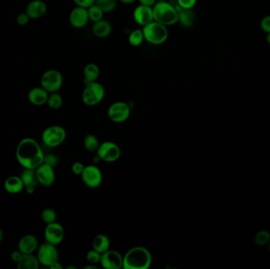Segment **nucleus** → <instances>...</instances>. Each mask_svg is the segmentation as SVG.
Listing matches in <instances>:
<instances>
[{
  "label": "nucleus",
  "mask_w": 270,
  "mask_h": 269,
  "mask_svg": "<svg viewBox=\"0 0 270 269\" xmlns=\"http://www.w3.org/2000/svg\"><path fill=\"white\" fill-rule=\"evenodd\" d=\"M62 97L61 95L58 93V92L55 93H51L48 95V100H47V104L51 109L57 110L60 108L62 105Z\"/></svg>",
  "instance_id": "c85d7f7f"
},
{
  "label": "nucleus",
  "mask_w": 270,
  "mask_h": 269,
  "mask_svg": "<svg viewBox=\"0 0 270 269\" xmlns=\"http://www.w3.org/2000/svg\"><path fill=\"white\" fill-rule=\"evenodd\" d=\"M66 268H76V267H74V266H69V267H66Z\"/></svg>",
  "instance_id": "3c124183"
},
{
  "label": "nucleus",
  "mask_w": 270,
  "mask_h": 269,
  "mask_svg": "<svg viewBox=\"0 0 270 269\" xmlns=\"http://www.w3.org/2000/svg\"><path fill=\"white\" fill-rule=\"evenodd\" d=\"M81 177L85 185L91 189H96L102 183V172L96 165L86 166Z\"/></svg>",
  "instance_id": "9b49d317"
},
{
  "label": "nucleus",
  "mask_w": 270,
  "mask_h": 269,
  "mask_svg": "<svg viewBox=\"0 0 270 269\" xmlns=\"http://www.w3.org/2000/svg\"><path fill=\"white\" fill-rule=\"evenodd\" d=\"M83 144L86 150L90 153H97V149L100 146L98 139L93 134H88L87 136L85 137Z\"/></svg>",
  "instance_id": "a878e982"
},
{
  "label": "nucleus",
  "mask_w": 270,
  "mask_h": 269,
  "mask_svg": "<svg viewBox=\"0 0 270 269\" xmlns=\"http://www.w3.org/2000/svg\"><path fill=\"white\" fill-rule=\"evenodd\" d=\"M195 22V14L193 9H180L178 11V22L185 28L191 27Z\"/></svg>",
  "instance_id": "4be33fe9"
},
{
  "label": "nucleus",
  "mask_w": 270,
  "mask_h": 269,
  "mask_svg": "<svg viewBox=\"0 0 270 269\" xmlns=\"http://www.w3.org/2000/svg\"><path fill=\"white\" fill-rule=\"evenodd\" d=\"M91 265H88L84 267V268H98L97 266H96L95 264H90Z\"/></svg>",
  "instance_id": "49530a36"
},
{
  "label": "nucleus",
  "mask_w": 270,
  "mask_h": 269,
  "mask_svg": "<svg viewBox=\"0 0 270 269\" xmlns=\"http://www.w3.org/2000/svg\"><path fill=\"white\" fill-rule=\"evenodd\" d=\"M86 166L81 162H75L72 164V171L75 175H81L84 171Z\"/></svg>",
  "instance_id": "4c0bfd02"
},
{
  "label": "nucleus",
  "mask_w": 270,
  "mask_h": 269,
  "mask_svg": "<svg viewBox=\"0 0 270 269\" xmlns=\"http://www.w3.org/2000/svg\"><path fill=\"white\" fill-rule=\"evenodd\" d=\"M152 255L150 250L143 246H134L123 256L124 269H148L151 266Z\"/></svg>",
  "instance_id": "f03ea898"
},
{
  "label": "nucleus",
  "mask_w": 270,
  "mask_h": 269,
  "mask_svg": "<svg viewBox=\"0 0 270 269\" xmlns=\"http://www.w3.org/2000/svg\"><path fill=\"white\" fill-rule=\"evenodd\" d=\"M4 233L2 230L0 229V242H2L4 240Z\"/></svg>",
  "instance_id": "de8ad7c7"
},
{
  "label": "nucleus",
  "mask_w": 270,
  "mask_h": 269,
  "mask_svg": "<svg viewBox=\"0 0 270 269\" xmlns=\"http://www.w3.org/2000/svg\"><path fill=\"white\" fill-rule=\"evenodd\" d=\"M40 267L37 256L32 254H23L22 258L17 263V267L19 269H37Z\"/></svg>",
  "instance_id": "5701e85b"
},
{
  "label": "nucleus",
  "mask_w": 270,
  "mask_h": 269,
  "mask_svg": "<svg viewBox=\"0 0 270 269\" xmlns=\"http://www.w3.org/2000/svg\"><path fill=\"white\" fill-rule=\"evenodd\" d=\"M29 15L25 12V13L20 14L19 16L17 17V23L19 24V26H26L29 23L30 20Z\"/></svg>",
  "instance_id": "58836bf2"
},
{
  "label": "nucleus",
  "mask_w": 270,
  "mask_h": 269,
  "mask_svg": "<svg viewBox=\"0 0 270 269\" xmlns=\"http://www.w3.org/2000/svg\"><path fill=\"white\" fill-rule=\"evenodd\" d=\"M93 249L101 254L108 251L110 249V240L108 237L103 234L95 236L93 240Z\"/></svg>",
  "instance_id": "393cba45"
},
{
  "label": "nucleus",
  "mask_w": 270,
  "mask_h": 269,
  "mask_svg": "<svg viewBox=\"0 0 270 269\" xmlns=\"http://www.w3.org/2000/svg\"><path fill=\"white\" fill-rule=\"evenodd\" d=\"M37 256L40 264L50 267L51 264L58 260L56 246L48 242H43L37 248Z\"/></svg>",
  "instance_id": "6e6552de"
},
{
  "label": "nucleus",
  "mask_w": 270,
  "mask_h": 269,
  "mask_svg": "<svg viewBox=\"0 0 270 269\" xmlns=\"http://www.w3.org/2000/svg\"><path fill=\"white\" fill-rule=\"evenodd\" d=\"M47 5L42 0H33L26 7V13L31 19H40L47 12Z\"/></svg>",
  "instance_id": "a211bd4d"
},
{
  "label": "nucleus",
  "mask_w": 270,
  "mask_h": 269,
  "mask_svg": "<svg viewBox=\"0 0 270 269\" xmlns=\"http://www.w3.org/2000/svg\"><path fill=\"white\" fill-rule=\"evenodd\" d=\"M97 155L104 162H115L120 157V148L115 142H104L100 144Z\"/></svg>",
  "instance_id": "9d476101"
},
{
  "label": "nucleus",
  "mask_w": 270,
  "mask_h": 269,
  "mask_svg": "<svg viewBox=\"0 0 270 269\" xmlns=\"http://www.w3.org/2000/svg\"><path fill=\"white\" fill-rule=\"evenodd\" d=\"M101 258V253H99L95 249L88 251L86 253V260L90 264H97L100 263Z\"/></svg>",
  "instance_id": "72a5a7b5"
},
{
  "label": "nucleus",
  "mask_w": 270,
  "mask_h": 269,
  "mask_svg": "<svg viewBox=\"0 0 270 269\" xmlns=\"http://www.w3.org/2000/svg\"><path fill=\"white\" fill-rule=\"evenodd\" d=\"M66 132L61 125H54L48 126L43 131L41 140L44 145L49 148L61 146L66 140Z\"/></svg>",
  "instance_id": "423d86ee"
},
{
  "label": "nucleus",
  "mask_w": 270,
  "mask_h": 269,
  "mask_svg": "<svg viewBox=\"0 0 270 269\" xmlns=\"http://www.w3.org/2000/svg\"><path fill=\"white\" fill-rule=\"evenodd\" d=\"M139 2L140 5L154 8V6L157 4V0H139Z\"/></svg>",
  "instance_id": "79ce46f5"
},
{
  "label": "nucleus",
  "mask_w": 270,
  "mask_h": 269,
  "mask_svg": "<svg viewBox=\"0 0 270 269\" xmlns=\"http://www.w3.org/2000/svg\"><path fill=\"white\" fill-rule=\"evenodd\" d=\"M72 1L77 5V7L88 8L95 4L96 0H72Z\"/></svg>",
  "instance_id": "ea45409f"
},
{
  "label": "nucleus",
  "mask_w": 270,
  "mask_h": 269,
  "mask_svg": "<svg viewBox=\"0 0 270 269\" xmlns=\"http://www.w3.org/2000/svg\"><path fill=\"white\" fill-rule=\"evenodd\" d=\"M35 171L37 182H39L41 186L48 187L55 182V173L53 167L43 163L37 167Z\"/></svg>",
  "instance_id": "ddd939ff"
},
{
  "label": "nucleus",
  "mask_w": 270,
  "mask_h": 269,
  "mask_svg": "<svg viewBox=\"0 0 270 269\" xmlns=\"http://www.w3.org/2000/svg\"><path fill=\"white\" fill-rule=\"evenodd\" d=\"M83 76L85 85L90 82H97L100 76V68L97 64L93 62L86 64L83 70Z\"/></svg>",
  "instance_id": "b1692460"
},
{
  "label": "nucleus",
  "mask_w": 270,
  "mask_h": 269,
  "mask_svg": "<svg viewBox=\"0 0 270 269\" xmlns=\"http://www.w3.org/2000/svg\"><path fill=\"white\" fill-rule=\"evenodd\" d=\"M105 89L101 83L97 82H90L85 85L82 91V100L85 105L94 107L104 100Z\"/></svg>",
  "instance_id": "39448f33"
},
{
  "label": "nucleus",
  "mask_w": 270,
  "mask_h": 269,
  "mask_svg": "<svg viewBox=\"0 0 270 269\" xmlns=\"http://www.w3.org/2000/svg\"><path fill=\"white\" fill-rule=\"evenodd\" d=\"M133 20L141 26H145L154 21L153 8L139 5L133 12Z\"/></svg>",
  "instance_id": "dca6fc26"
},
{
  "label": "nucleus",
  "mask_w": 270,
  "mask_h": 269,
  "mask_svg": "<svg viewBox=\"0 0 270 269\" xmlns=\"http://www.w3.org/2000/svg\"><path fill=\"white\" fill-rule=\"evenodd\" d=\"M50 268L51 269H62L63 268V267H62V264L59 263V262L56 261L55 262V263H53V264H51V266H50Z\"/></svg>",
  "instance_id": "c03bdc74"
},
{
  "label": "nucleus",
  "mask_w": 270,
  "mask_h": 269,
  "mask_svg": "<svg viewBox=\"0 0 270 269\" xmlns=\"http://www.w3.org/2000/svg\"><path fill=\"white\" fill-rule=\"evenodd\" d=\"M15 157L23 168L36 169L44 163V153L37 141L25 138L17 146Z\"/></svg>",
  "instance_id": "f257e3e1"
},
{
  "label": "nucleus",
  "mask_w": 270,
  "mask_h": 269,
  "mask_svg": "<svg viewBox=\"0 0 270 269\" xmlns=\"http://www.w3.org/2000/svg\"><path fill=\"white\" fill-rule=\"evenodd\" d=\"M92 31H93V35L98 38H106L111 34L112 31V26L108 21L101 19L93 23Z\"/></svg>",
  "instance_id": "412c9836"
},
{
  "label": "nucleus",
  "mask_w": 270,
  "mask_h": 269,
  "mask_svg": "<svg viewBox=\"0 0 270 269\" xmlns=\"http://www.w3.org/2000/svg\"><path fill=\"white\" fill-rule=\"evenodd\" d=\"M143 32L145 40L153 45H161L165 43L168 38L167 26L156 21H153L148 25L143 26Z\"/></svg>",
  "instance_id": "20e7f679"
},
{
  "label": "nucleus",
  "mask_w": 270,
  "mask_h": 269,
  "mask_svg": "<svg viewBox=\"0 0 270 269\" xmlns=\"http://www.w3.org/2000/svg\"><path fill=\"white\" fill-rule=\"evenodd\" d=\"M100 264L104 268L120 269L123 264V256L118 251L108 249L101 254Z\"/></svg>",
  "instance_id": "4468645a"
},
{
  "label": "nucleus",
  "mask_w": 270,
  "mask_h": 269,
  "mask_svg": "<svg viewBox=\"0 0 270 269\" xmlns=\"http://www.w3.org/2000/svg\"><path fill=\"white\" fill-rule=\"evenodd\" d=\"M22 255L23 254L21 253L19 249H18V250L13 251L11 254V260H13L15 263H18V262L21 260V258H22Z\"/></svg>",
  "instance_id": "a19ab883"
},
{
  "label": "nucleus",
  "mask_w": 270,
  "mask_h": 269,
  "mask_svg": "<svg viewBox=\"0 0 270 269\" xmlns=\"http://www.w3.org/2000/svg\"><path fill=\"white\" fill-rule=\"evenodd\" d=\"M144 40L143 29H134L129 34V37H128V41L133 47H139L143 44Z\"/></svg>",
  "instance_id": "cd10ccee"
},
{
  "label": "nucleus",
  "mask_w": 270,
  "mask_h": 269,
  "mask_svg": "<svg viewBox=\"0 0 270 269\" xmlns=\"http://www.w3.org/2000/svg\"><path fill=\"white\" fill-rule=\"evenodd\" d=\"M69 21L71 25L75 29L84 28L90 21L87 8L81 7L74 8L70 13Z\"/></svg>",
  "instance_id": "2eb2a0df"
},
{
  "label": "nucleus",
  "mask_w": 270,
  "mask_h": 269,
  "mask_svg": "<svg viewBox=\"0 0 270 269\" xmlns=\"http://www.w3.org/2000/svg\"><path fill=\"white\" fill-rule=\"evenodd\" d=\"M45 242L58 246L63 241L65 237V231L63 227L57 222L47 224L44 231Z\"/></svg>",
  "instance_id": "f8f14e48"
},
{
  "label": "nucleus",
  "mask_w": 270,
  "mask_h": 269,
  "mask_svg": "<svg viewBox=\"0 0 270 269\" xmlns=\"http://www.w3.org/2000/svg\"><path fill=\"white\" fill-rule=\"evenodd\" d=\"M57 214L55 210L50 208L44 209L41 213V220L46 224L56 222Z\"/></svg>",
  "instance_id": "473e14b6"
},
{
  "label": "nucleus",
  "mask_w": 270,
  "mask_h": 269,
  "mask_svg": "<svg viewBox=\"0 0 270 269\" xmlns=\"http://www.w3.org/2000/svg\"><path fill=\"white\" fill-rule=\"evenodd\" d=\"M44 163L55 167L58 164V157L55 154L44 155Z\"/></svg>",
  "instance_id": "f704fd0d"
},
{
  "label": "nucleus",
  "mask_w": 270,
  "mask_h": 269,
  "mask_svg": "<svg viewBox=\"0 0 270 269\" xmlns=\"http://www.w3.org/2000/svg\"><path fill=\"white\" fill-rule=\"evenodd\" d=\"M39 246L38 239L32 234H28L21 238L18 244V249L22 254H32L37 250Z\"/></svg>",
  "instance_id": "f3484780"
},
{
  "label": "nucleus",
  "mask_w": 270,
  "mask_h": 269,
  "mask_svg": "<svg viewBox=\"0 0 270 269\" xmlns=\"http://www.w3.org/2000/svg\"><path fill=\"white\" fill-rule=\"evenodd\" d=\"M122 4H132L136 1V0H119Z\"/></svg>",
  "instance_id": "a18cd8bd"
},
{
  "label": "nucleus",
  "mask_w": 270,
  "mask_h": 269,
  "mask_svg": "<svg viewBox=\"0 0 270 269\" xmlns=\"http://www.w3.org/2000/svg\"><path fill=\"white\" fill-rule=\"evenodd\" d=\"M154 19L165 26L178 23V11L172 4L167 2H157L153 8Z\"/></svg>",
  "instance_id": "7ed1b4c3"
},
{
  "label": "nucleus",
  "mask_w": 270,
  "mask_h": 269,
  "mask_svg": "<svg viewBox=\"0 0 270 269\" xmlns=\"http://www.w3.org/2000/svg\"><path fill=\"white\" fill-rule=\"evenodd\" d=\"M49 93L46 91L44 88L35 87L28 93V100L35 106H42L47 104Z\"/></svg>",
  "instance_id": "6ab92c4d"
},
{
  "label": "nucleus",
  "mask_w": 270,
  "mask_h": 269,
  "mask_svg": "<svg viewBox=\"0 0 270 269\" xmlns=\"http://www.w3.org/2000/svg\"><path fill=\"white\" fill-rule=\"evenodd\" d=\"M62 74L55 69L46 71L40 79V86L49 93L58 92L62 87Z\"/></svg>",
  "instance_id": "0eeeda50"
},
{
  "label": "nucleus",
  "mask_w": 270,
  "mask_h": 269,
  "mask_svg": "<svg viewBox=\"0 0 270 269\" xmlns=\"http://www.w3.org/2000/svg\"><path fill=\"white\" fill-rule=\"evenodd\" d=\"M4 187L10 194H18L25 189V185L20 176L12 175L4 181Z\"/></svg>",
  "instance_id": "aec40b11"
},
{
  "label": "nucleus",
  "mask_w": 270,
  "mask_h": 269,
  "mask_svg": "<svg viewBox=\"0 0 270 269\" xmlns=\"http://www.w3.org/2000/svg\"><path fill=\"white\" fill-rule=\"evenodd\" d=\"M130 107L123 101H117L108 107L107 115L111 122L121 123L130 118Z\"/></svg>",
  "instance_id": "1a4fd4ad"
},
{
  "label": "nucleus",
  "mask_w": 270,
  "mask_h": 269,
  "mask_svg": "<svg viewBox=\"0 0 270 269\" xmlns=\"http://www.w3.org/2000/svg\"><path fill=\"white\" fill-rule=\"evenodd\" d=\"M95 4L104 11V13H108L116 8L117 0H96Z\"/></svg>",
  "instance_id": "2f4dec72"
},
{
  "label": "nucleus",
  "mask_w": 270,
  "mask_h": 269,
  "mask_svg": "<svg viewBox=\"0 0 270 269\" xmlns=\"http://www.w3.org/2000/svg\"><path fill=\"white\" fill-rule=\"evenodd\" d=\"M270 242V233L267 230H261L256 233L254 243L258 246H264Z\"/></svg>",
  "instance_id": "7c9ffc66"
},
{
  "label": "nucleus",
  "mask_w": 270,
  "mask_h": 269,
  "mask_svg": "<svg viewBox=\"0 0 270 269\" xmlns=\"http://www.w3.org/2000/svg\"><path fill=\"white\" fill-rule=\"evenodd\" d=\"M266 41L268 44H270V32L269 33H266Z\"/></svg>",
  "instance_id": "09e8293b"
},
{
  "label": "nucleus",
  "mask_w": 270,
  "mask_h": 269,
  "mask_svg": "<svg viewBox=\"0 0 270 269\" xmlns=\"http://www.w3.org/2000/svg\"><path fill=\"white\" fill-rule=\"evenodd\" d=\"M87 11L89 19H90V21H92L93 23L103 19V17H104V11H103L101 8H99L98 6L96 5L95 4L90 6V8H88Z\"/></svg>",
  "instance_id": "c756f323"
},
{
  "label": "nucleus",
  "mask_w": 270,
  "mask_h": 269,
  "mask_svg": "<svg viewBox=\"0 0 270 269\" xmlns=\"http://www.w3.org/2000/svg\"><path fill=\"white\" fill-rule=\"evenodd\" d=\"M268 252H269V253H270V242L268 244Z\"/></svg>",
  "instance_id": "603ef678"
},
{
  "label": "nucleus",
  "mask_w": 270,
  "mask_h": 269,
  "mask_svg": "<svg viewBox=\"0 0 270 269\" xmlns=\"http://www.w3.org/2000/svg\"><path fill=\"white\" fill-rule=\"evenodd\" d=\"M35 186L36 185H29V186H25L26 187V193L28 194H33L35 192Z\"/></svg>",
  "instance_id": "37998d69"
},
{
  "label": "nucleus",
  "mask_w": 270,
  "mask_h": 269,
  "mask_svg": "<svg viewBox=\"0 0 270 269\" xmlns=\"http://www.w3.org/2000/svg\"><path fill=\"white\" fill-rule=\"evenodd\" d=\"M178 6L181 9H193L197 0H177Z\"/></svg>",
  "instance_id": "c9c22d12"
},
{
  "label": "nucleus",
  "mask_w": 270,
  "mask_h": 269,
  "mask_svg": "<svg viewBox=\"0 0 270 269\" xmlns=\"http://www.w3.org/2000/svg\"><path fill=\"white\" fill-rule=\"evenodd\" d=\"M20 177L25 186H29V185H36L37 183L35 169L24 168Z\"/></svg>",
  "instance_id": "bb28decb"
},
{
  "label": "nucleus",
  "mask_w": 270,
  "mask_h": 269,
  "mask_svg": "<svg viewBox=\"0 0 270 269\" xmlns=\"http://www.w3.org/2000/svg\"><path fill=\"white\" fill-rule=\"evenodd\" d=\"M260 27L264 33H268L270 32V15L263 18L260 22Z\"/></svg>",
  "instance_id": "e433bc0d"
},
{
  "label": "nucleus",
  "mask_w": 270,
  "mask_h": 269,
  "mask_svg": "<svg viewBox=\"0 0 270 269\" xmlns=\"http://www.w3.org/2000/svg\"><path fill=\"white\" fill-rule=\"evenodd\" d=\"M165 1H167V0H157V2H165Z\"/></svg>",
  "instance_id": "8fccbe9b"
}]
</instances>
